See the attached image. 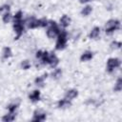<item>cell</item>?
<instances>
[{
	"mask_svg": "<svg viewBox=\"0 0 122 122\" xmlns=\"http://www.w3.org/2000/svg\"><path fill=\"white\" fill-rule=\"evenodd\" d=\"M58 63H59V59L57 58V56L53 52H50L48 56V64L51 68H55L58 65Z\"/></svg>",
	"mask_w": 122,
	"mask_h": 122,
	"instance_id": "52a82bcc",
	"label": "cell"
},
{
	"mask_svg": "<svg viewBox=\"0 0 122 122\" xmlns=\"http://www.w3.org/2000/svg\"><path fill=\"white\" fill-rule=\"evenodd\" d=\"M99 34H100V28L99 27H94L90 32V37L92 38V39H95L99 36Z\"/></svg>",
	"mask_w": 122,
	"mask_h": 122,
	"instance_id": "4fadbf2b",
	"label": "cell"
},
{
	"mask_svg": "<svg viewBox=\"0 0 122 122\" xmlns=\"http://www.w3.org/2000/svg\"><path fill=\"white\" fill-rule=\"evenodd\" d=\"M22 11L19 10L15 13V15L13 16V22H18V21H22Z\"/></svg>",
	"mask_w": 122,
	"mask_h": 122,
	"instance_id": "603a6c76",
	"label": "cell"
},
{
	"mask_svg": "<svg viewBox=\"0 0 122 122\" xmlns=\"http://www.w3.org/2000/svg\"><path fill=\"white\" fill-rule=\"evenodd\" d=\"M80 1V3H87V2H89L90 0H79Z\"/></svg>",
	"mask_w": 122,
	"mask_h": 122,
	"instance_id": "f1b7e54d",
	"label": "cell"
},
{
	"mask_svg": "<svg viewBox=\"0 0 122 122\" xmlns=\"http://www.w3.org/2000/svg\"><path fill=\"white\" fill-rule=\"evenodd\" d=\"M122 90V79L121 78H118L116 83H115V86H114V91L116 92H120Z\"/></svg>",
	"mask_w": 122,
	"mask_h": 122,
	"instance_id": "44dd1931",
	"label": "cell"
},
{
	"mask_svg": "<svg viewBox=\"0 0 122 122\" xmlns=\"http://www.w3.org/2000/svg\"><path fill=\"white\" fill-rule=\"evenodd\" d=\"M46 77H47V73L44 74V75H42V76L37 77V78L35 79V81H34L35 85H36V86H39V87H43V86H44V82H45V78H46Z\"/></svg>",
	"mask_w": 122,
	"mask_h": 122,
	"instance_id": "9a60e30c",
	"label": "cell"
},
{
	"mask_svg": "<svg viewBox=\"0 0 122 122\" xmlns=\"http://www.w3.org/2000/svg\"><path fill=\"white\" fill-rule=\"evenodd\" d=\"M29 98L31 102H37L40 99V92L38 90H34L31 92V93L29 95Z\"/></svg>",
	"mask_w": 122,
	"mask_h": 122,
	"instance_id": "30bf717a",
	"label": "cell"
},
{
	"mask_svg": "<svg viewBox=\"0 0 122 122\" xmlns=\"http://www.w3.org/2000/svg\"><path fill=\"white\" fill-rule=\"evenodd\" d=\"M92 58V51H87L83 52V54H82V55H81V57H80L81 61H83V62L90 61Z\"/></svg>",
	"mask_w": 122,
	"mask_h": 122,
	"instance_id": "7c38bea8",
	"label": "cell"
},
{
	"mask_svg": "<svg viewBox=\"0 0 122 122\" xmlns=\"http://www.w3.org/2000/svg\"><path fill=\"white\" fill-rule=\"evenodd\" d=\"M38 19H36L35 17L31 16V17H28L25 22L24 25H26L29 29H34V28H38Z\"/></svg>",
	"mask_w": 122,
	"mask_h": 122,
	"instance_id": "5b68a950",
	"label": "cell"
},
{
	"mask_svg": "<svg viewBox=\"0 0 122 122\" xmlns=\"http://www.w3.org/2000/svg\"><path fill=\"white\" fill-rule=\"evenodd\" d=\"M78 95V92L74 89H71V90H69L66 94H65V98L68 99V100H72L73 98H75L76 96Z\"/></svg>",
	"mask_w": 122,
	"mask_h": 122,
	"instance_id": "9c48e42d",
	"label": "cell"
},
{
	"mask_svg": "<svg viewBox=\"0 0 122 122\" xmlns=\"http://www.w3.org/2000/svg\"><path fill=\"white\" fill-rule=\"evenodd\" d=\"M58 107L59 108H62V109H65V108H68L71 106V100H68L66 98L64 99H61L60 101H58Z\"/></svg>",
	"mask_w": 122,
	"mask_h": 122,
	"instance_id": "5bb4252c",
	"label": "cell"
},
{
	"mask_svg": "<svg viewBox=\"0 0 122 122\" xmlns=\"http://www.w3.org/2000/svg\"><path fill=\"white\" fill-rule=\"evenodd\" d=\"M121 47V43L118 42V41H114L111 44V48L112 49H119Z\"/></svg>",
	"mask_w": 122,
	"mask_h": 122,
	"instance_id": "4316f807",
	"label": "cell"
},
{
	"mask_svg": "<svg viewBox=\"0 0 122 122\" xmlns=\"http://www.w3.org/2000/svg\"><path fill=\"white\" fill-rule=\"evenodd\" d=\"M61 75H62V71H61V69H55V70L51 72V77L54 78V79L60 78Z\"/></svg>",
	"mask_w": 122,
	"mask_h": 122,
	"instance_id": "d6986e66",
	"label": "cell"
},
{
	"mask_svg": "<svg viewBox=\"0 0 122 122\" xmlns=\"http://www.w3.org/2000/svg\"><path fill=\"white\" fill-rule=\"evenodd\" d=\"M9 10H10V5L6 4V5H3L2 7H0V13H2V14L9 12Z\"/></svg>",
	"mask_w": 122,
	"mask_h": 122,
	"instance_id": "d4e9b609",
	"label": "cell"
},
{
	"mask_svg": "<svg viewBox=\"0 0 122 122\" xmlns=\"http://www.w3.org/2000/svg\"><path fill=\"white\" fill-rule=\"evenodd\" d=\"M67 40H68V34L65 30H60L58 36H57V41L55 44V49L58 51L64 50L67 45Z\"/></svg>",
	"mask_w": 122,
	"mask_h": 122,
	"instance_id": "7a4b0ae2",
	"label": "cell"
},
{
	"mask_svg": "<svg viewBox=\"0 0 122 122\" xmlns=\"http://www.w3.org/2000/svg\"><path fill=\"white\" fill-rule=\"evenodd\" d=\"M92 11V8L91 6H86V7H84L83 10H81V14H82L83 16H88Z\"/></svg>",
	"mask_w": 122,
	"mask_h": 122,
	"instance_id": "e0dca14e",
	"label": "cell"
},
{
	"mask_svg": "<svg viewBox=\"0 0 122 122\" xmlns=\"http://www.w3.org/2000/svg\"><path fill=\"white\" fill-rule=\"evenodd\" d=\"M21 67H22V69H24V70L30 69V61H29V60H24V61L21 63Z\"/></svg>",
	"mask_w": 122,
	"mask_h": 122,
	"instance_id": "484cf974",
	"label": "cell"
},
{
	"mask_svg": "<svg viewBox=\"0 0 122 122\" xmlns=\"http://www.w3.org/2000/svg\"><path fill=\"white\" fill-rule=\"evenodd\" d=\"M13 113H14V112H10L9 114L4 115V116H3V118H2V120H3V121H5V122H10V121L14 120L15 115H14Z\"/></svg>",
	"mask_w": 122,
	"mask_h": 122,
	"instance_id": "ac0fdd59",
	"label": "cell"
},
{
	"mask_svg": "<svg viewBox=\"0 0 122 122\" xmlns=\"http://www.w3.org/2000/svg\"><path fill=\"white\" fill-rule=\"evenodd\" d=\"M42 53H43L42 51H38L36 52V58H37V59H40L41 56H42Z\"/></svg>",
	"mask_w": 122,
	"mask_h": 122,
	"instance_id": "83f0119b",
	"label": "cell"
},
{
	"mask_svg": "<svg viewBox=\"0 0 122 122\" xmlns=\"http://www.w3.org/2000/svg\"><path fill=\"white\" fill-rule=\"evenodd\" d=\"M2 55H3V58H5V59L10 58V57L11 56V50H10V48H9V47H5V48L3 49Z\"/></svg>",
	"mask_w": 122,
	"mask_h": 122,
	"instance_id": "2e32d148",
	"label": "cell"
},
{
	"mask_svg": "<svg viewBox=\"0 0 122 122\" xmlns=\"http://www.w3.org/2000/svg\"><path fill=\"white\" fill-rule=\"evenodd\" d=\"M13 30L17 35V37H19L24 30V23L23 21H18V22H13Z\"/></svg>",
	"mask_w": 122,
	"mask_h": 122,
	"instance_id": "8992f818",
	"label": "cell"
},
{
	"mask_svg": "<svg viewBox=\"0 0 122 122\" xmlns=\"http://www.w3.org/2000/svg\"><path fill=\"white\" fill-rule=\"evenodd\" d=\"M45 118H46V113H45V112L42 111V110H36V111L34 112L32 120H33V121H43V120H45Z\"/></svg>",
	"mask_w": 122,
	"mask_h": 122,
	"instance_id": "ba28073f",
	"label": "cell"
},
{
	"mask_svg": "<svg viewBox=\"0 0 122 122\" xmlns=\"http://www.w3.org/2000/svg\"><path fill=\"white\" fill-rule=\"evenodd\" d=\"M38 27H40V28H45V27H47L48 26V19H46V18H41V19H38Z\"/></svg>",
	"mask_w": 122,
	"mask_h": 122,
	"instance_id": "ffe728a7",
	"label": "cell"
},
{
	"mask_svg": "<svg viewBox=\"0 0 122 122\" xmlns=\"http://www.w3.org/2000/svg\"><path fill=\"white\" fill-rule=\"evenodd\" d=\"M17 107H18V103H15L14 102V103H11V104H10L8 106V110H9L10 112H14L16 111Z\"/></svg>",
	"mask_w": 122,
	"mask_h": 122,
	"instance_id": "7402d4cb",
	"label": "cell"
},
{
	"mask_svg": "<svg viewBox=\"0 0 122 122\" xmlns=\"http://www.w3.org/2000/svg\"><path fill=\"white\" fill-rule=\"evenodd\" d=\"M11 18H12V17H11V14H10V12H7V13L3 14V17H2L4 23H9V22L11 20Z\"/></svg>",
	"mask_w": 122,
	"mask_h": 122,
	"instance_id": "cb8c5ba5",
	"label": "cell"
},
{
	"mask_svg": "<svg viewBox=\"0 0 122 122\" xmlns=\"http://www.w3.org/2000/svg\"><path fill=\"white\" fill-rule=\"evenodd\" d=\"M120 66V60L118 58H110L107 62V71L112 72Z\"/></svg>",
	"mask_w": 122,
	"mask_h": 122,
	"instance_id": "277c9868",
	"label": "cell"
},
{
	"mask_svg": "<svg viewBox=\"0 0 122 122\" xmlns=\"http://www.w3.org/2000/svg\"><path fill=\"white\" fill-rule=\"evenodd\" d=\"M60 32V29L55 21H49L48 22V30H47V35L49 38H56Z\"/></svg>",
	"mask_w": 122,
	"mask_h": 122,
	"instance_id": "6da1fadb",
	"label": "cell"
},
{
	"mask_svg": "<svg viewBox=\"0 0 122 122\" xmlns=\"http://www.w3.org/2000/svg\"><path fill=\"white\" fill-rule=\"evenodd\" d=\"M120 28V21L117 19H111L105 25V31L107 34H112L114 30Z\"/></svg>",
	"mask_w": 122,
	"mask_h": 122,
	"instance_id": "3957f363",
	"label": "cell"
},
{
	"mask_svg": "<svg viewBox=\"0 0 122 122\" xmlns=\"http://www.w3.org/2000/svg\"><path fill=\"white\" fill-rule=\"evenodd\" d=\"M71 24V18L68 15H63L60 18V26L62 28H67Z\"/></svg>",
	"mask_w": 122,
	"mask_h": 122,
	"instance_id": "8fae6325",
	"label": "cell"
}]
</instances>
